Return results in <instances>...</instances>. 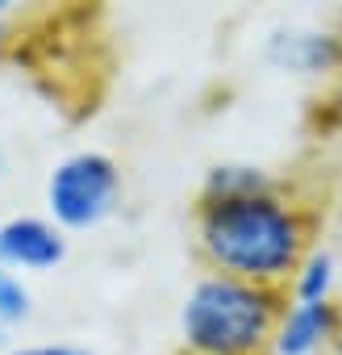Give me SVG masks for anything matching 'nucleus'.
Masks as SVG:
<instances>
[{"label":"nucleus","mask_w":342,"mask_h":355,"mask_svg":"<svg viewBox=\"0 0 342 355\" xmlns=\"http://www.w3.org/2000/svg\"><path fill=\"white\" fill-rule=\"evenodd\" d=\"M0 171H5V142H0Z\"/></svg>","instance_id":"nucleus-12"},{"label":"nucleus","mask_w":342,"mask_h":355,"mask_svg":"<svg viewBox=\"0 0 342 355\" xmlns=\"http://www.w3.org/2000/svg\"><path fill=\"white\" fill-rule=\"evenodd\" d=\"M67 259V239L51 218H9L0 226V268L51 272Z\"/></svg>","instance_id":"nucleus-4"},{"label":"nucleus","mask_w":342,"mask_h":355,"mask_svg":"<svg viewBox=\"0 0 342 355\" xmlns=\"http://www.w3.org/2000/svg\"><path fill=\"white\" fill-rule=\"evenodd\" d=\"M121 197V171L105 150H75L55 163L46 180L51 222L59 230H92L100 226Z\"/></svg>","instance_id":"nucleus-3"},{"label":"nucleus","mask_w":342,"mask_h":355,"mask_svg":"<svg viewBox=\"0 0 342 355\" xmlns=\"http://www.w3.org/2000/svg\"><path fill=\"white\" fill-rule=\"evenodd\" d=\"M342 330V313L330 301H288L276 326V355H317L330 338H338Z\"/></svg>","instance_id":"nucleus-6"},{"label":"nucleus","mask_w":342,"mask_h":355,"mask_svg":"<svg viewBox=\"0 0 342 355\" xmlns=\"http://www.w3.org/2000/svg\"><path fill=\"white\" fill-rule=\"evenodd\" d=\"M5 46H9V21L0 17V55H5Z\"/></svg>","instance_id":"nucleus-11"},{"label":"nucleus","mask_w":342,"mask_h":355,"mask_svg":"<svg viewBox=\"0 0 342 355\" xmlns=\"http://www.w3.org/2000/svg\"><path fill=\"white\" fill-rule=\"evenodd\" d=\"M334 293V255L325 247H309L292 272V301H330Z\"/></svg>","instance_id":"nucleus-8"},{"label":"nucleus","mask_w":342,"mask_h":355,"mask_svg":"<svg viewBox=\"0 0 342 355\" xmlns=\"http://www.w3.org/2000/svg\"><path fill=\"white\" fill-rule=\"evenodd\" d=\"M267 63L292 76H325L334 67H342V38L330 30H309V26H292V30H276L263 46Z\"/></svg>","instance_id":"nucleus-5"},{"label":"nucleus","mask_w":342,"mask_h":355,"mask_svg":"<svg viewBox=\"0 0 342 355\" xmlns=\"http://www.w3.org/2000/svg\"><path fill=\"white\" fill-rule=\"evenodd\" d=\"M276 189L271 175L255 163H217L205 171V189L201 197L205 201H222V197H251V193H267Z\"/></svg>","instance_id":"nucleus-7"},{"label":"nucleus","mask_w":342,"mask_h":355,"mask_svg":"<svg viewBox=\"0 0 342 355\" xmlns=\"http://www.w3.org/2000/svg\"><path fill=\"white\" fill-rule=\"evenodd\" d=\"M26 313H30V284L17 272L0 268V330L21 322Z\"/></svg>","instance_id":"nucleus-9"},{"label":"nucleus","mask_w":342,"mask_h":355,"mask_svg":"<svg viewBox=\"0 0 342 355\" xmlns=\"http://www.w3.org/2000/svg\"><path fill=\"white\" fill-rule=\"evenodd\" d=\"M9 355H88L84 347H71V343H42V347H17Z\"/></svg>","instance_id":"nucleus-10"},{"label":"nucleus","mask_w":342,"mask_h":355,"mask_svg":"<svg viewBox=\"0 0 342 355\" xmlns=\"http://www.w3.org/2000/svg\"><path fill=\"white\" fill-rule=\"evenodd\" d=\"M284 293L205 272L180 309V338L188 355H263L276 338Z\"/></svg>","instance_id":"nucleus-2"},{"label":"nucleus","mask_w":342,"mask_h":355,"mask_svg":"<svg viewBox=\"0 0 342 355\" xmlns=\"http://www.w3.org/2000/svg\"><path fill=\"white\" fill-rule=\"evenodd\" d=\"M197 251L209 272L280 288L309 251V218L280 189L197 205Z\"/></svg>","instance_id":"nucleus-1"}]
</instances>
